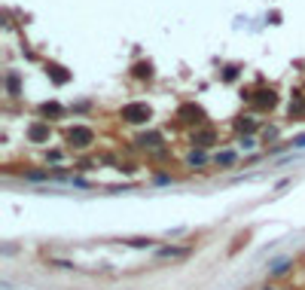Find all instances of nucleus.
I'll use <instances>...</instances> for the list:
<instances>
[{"mask_svg":"<svg viewBox=\"0 0 305 290\" xmlns=\"http://www.w3.org/2000/svg\"><path fill=\"white\" fill-rule=\"evenodd\" d=\"M119 116H122L125 122H131V125H144V122L153 119V110H150L147 101H131V104H125V107L119 110Z\"/></svg>","mask_w":305,"mask_h":290,"instance_id":"nucleus-1","label":"nucleus"},{"mask_svg":"<svg viewBox=\"0 0 305 290\" xmlns=\"http://www.w3.org/2000/svg\"><path fill=\"white\" fill-rule=\"evenodd\" d=\"M67 141H70V147L86 150V147H92V144H95V131H92L89 125H73V128L67 131Z\"/></svg>","mask_w":305,"mask_h":290,"instance_id":"nucleus-2","label":"nucleus"},{"mask_svg":"<svg viewBox=\"0 0 305 290\" xmlns=\"http://www.w3.org/2000/svg\"><path fill=\"white\" fill-rule=\"evenodd\" d=\"M177 119L186 122V125H202V122H205V113H202V107H196V104H183V107L177 110Z\"/></svg>","mask_w":305,"mask_h":290,"instance_id":"nucleus-3","label":"nucleus"},{"mask_svg":"<svg viewBox=\"0 0 305 290\" xmlns=\"http://www.w3.org/2000/svg\"><path fill=\"white\" fill-rule=\"evenodd\" d=\"M49 135H52L49 119H40V122H34V125L27 128V141H31V144H46V141H49Z\"/></svg>","mask_w":305,"mask_h":290,"instance_id":"nucleus-4","label":"nucleus"},{"mask_svg":"<svg viewBox=\"0 0 305 290\" xmlns=\"http://www.w3.org/2000/svg\"><path fill=\"white\" fill-rule=\"evenodd\" d=\"M254 104H257L260 110H272V107L278 104V95H275V89H263V92H257Z\"/></svg>","mask_w":305,"mask_h":290,"instance_id":"nucleus-5","label":"nucleus"},{"mask_svg":"<svg viewBox=\"0 0 305 290\" xmlns=\"http://www.w3.org/2000/svg\"><path fill=\"white\" fill-rule=\"evenodd\" d=\"M214 141H217V135H214L211 128H202V131H192V147H199V150L211 147Z\"/></svg>","mask_w":305,"mask_h":290,"instance_id":"nucleus-6","label":"nucleus"},{"mask_svg":"<svg viewBox=\"0 0 305 290\" xmlns=\"http://www.w3.org/2000/svg\"><path fill=\"white\" fill-rule=\"evenodd\" d=\"M238 162V153L235 150H220V153H214V165L217 168H232Z\"/></svg>","mask_w":305,"mask_h":290,"instance_id":"nucleus-7","label":"nucleus"},{"mask_svg":"<svg viewBox=\"0 0 305 290\" xmlns=\"http://www.w3.org/2000/svg\"><path fill=\"white\" fill-rule=\"evenodd\" d=\"M46 73H49V76H52V83H58V86L70 83V73H67L61 64H46Z\"/></svg>","mask_w":305,"mask_h":290,"instance_id":"nucleus-8","label":"nucleus"},{"mask_svg":"<svg viewBox=\"0 0 305 290\" xmlns=\"http://www.w3.org/2000/svg\"><path fill=\"white\" fill-rule=\"evenodd\" d=\"M293 269V260H275L272 266H269V275L272 278H281V275H287Z\"/></svg>","mask_w":305,"mask_h":290,"instance_id":"nucleus-9","label":"nucleus"},{"mask_svg":"<svg viewBox=\"0 0 305 290\" xmlns=\"http://www.w3.org/2000/svg\"><path fill=\"white\" fill-rule=\"evenodd\" d=\"M131 73H134L137 80H153V64H150V61H137V64L131 67Z\"/></svg>","mask_w":305,"mask_h":290,"instance_id":"nucleus-10","label":"nucleus"},{"mask_svg":"<svg viewBox=\"0 0 305 290\" xmlns=\"http://www.w3.org/2000/svg\"><path fill=\"white\" fill-rule=\"evenodd\" d=\"M6 92H9V98H18V95H21V86H18V73H15V70L6 73Z\"/></svg>","mask_w":305,"mask_h":290,"instance_id":"nucleus-11","label":"nucleus"},{"mask_svg":"<svg viewBox=\"0 0 305 290\" xmlns=\"http://www.w3.org/2000/svg\"><path fill=\"white\" fill-rule=\"evenodd\" d=\"M162 144V138L156 135V131H150V135H141L137 138V147H144V150H153V147H159Z\"/></svg>","mask_w":305,"mask_h":290,"instance_id":"nucleus-12","label":"nucleus"},{"mask_svg":"<svg viewBox=\"0 0 305 290\" xmlns=\"http://www.w3.org/2000/svg\"><path fill=\"white\" fill-rule=\"evenodd\" d=\"M205 162H208V153H205V150H192V153L186 156V165H189V168H202Z\"/></svg>","mask_w":305,"mask_h":290,"instance_id":"nucleus-13","label":"nucleus"},{"mask_svg":"<svg viewBox=\"0 0 305 290\" xmlns=\"http://www.w3.org/2000/svg\"><path fill=\"white\" fill-rule=\"evenodd\" d=\"M290 116H293V119H302V116H305V98H302V95L293 98V104H290Z\"/></svg>","mask_w":305,"mask_h":290,"instance_id":"nucleus-14","label":"nucleus"},{"mask_svg":"<svg viewBox=\"0 0 305 290\" xmlns=\"http://www.w3.org/2000/svg\"><path fill=\"white\" fill-rule=\"evenodd\" d=\"M40 113H43V116H52V119H58V116L64 113V107L52 101V104H43V107H40Z\"/></svg>","mask_w":305,"mask_h":290,"instance_id":"nucleus-15","label":"nucleus"},{"mask_svg":"<svg viewBox=\"0 0 305 290\" xmlns=\"http://www.w3.org/2000/svg\"><path fill=\"white\" fill-rule=\"evenodd\" d=\"M189 254V248H159V257H186Z\"/></svg>","mask_w":305,"mask_h":290,"instance_id":"nucleus-16","label":"nucleus"},{"mask_svg":"<svg viewBox=\"0 0 305 290\" xmlns=\"http://www.w3.org/2000/svg\"><path fill=\"white\" fill-rule=\"evenodd\" d=\"M235 128H238V131H254V128H257V119H254V116H241V119L235 122Z\"/></svg>","mask_w":305,"mask_h":290,"instance_id":"nucleus-17","label":"nucleus"},{"mask_svg":"<svg viewBox=\"0 0 305 290\" xmlns=\"http://www.w3.org/2000/svg\"><path fill=\"white\" fill-rule=\"evenodd\" d=\"M125 245H131V248H150V245H153V239H128Z\"/></svg>","mask_w":305,"mask_h":290,"instance_id":"nucleus-18","label":"nucleus"},{"mask_svg":"<svg viewBox=\"0 0 305 290\" xmlns=\"http://www.w3.org/2000/svg\"><path fill=\"white\" fill-rule=\"evenodd\" d=\"M235 76H238V67H226V70H223V80H229V83H232Z\"/></svg>","mask_w":305,"mask_h":290,"instance_id":"nucleus-19","label":"nucleus"},{"mask_svg":"<svg viewBox=\"0 0 305 290\" xmlns=\"http://www.w3.org/2000/svg\"><path fill=\"white\" fill-rule=\"evenodd\" d=\"M290 144H293V147H305V135H299V138H293Z\"/></svg>","mask_w":305,"mask_h":290,"instance_id":"nucleus-20","label":"nucleus"},{"mask_svg":"<svg viewBox=\"0 0 305 290\" xmlns=\"http://www.w3.org/2000/svg\"><path fill=\"white\" fill-rule=\"evenodd\" d=\"M263 290H278V287H263Z\"/></svg>","mask_w":305,"mask_h":290,"instance_id":"nucleus-21","label":"nucleus"}]
</instances>
